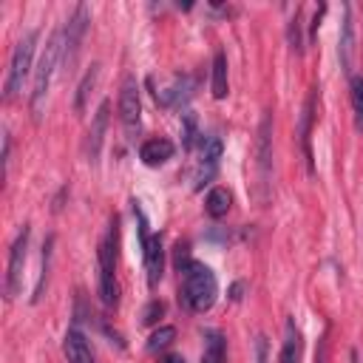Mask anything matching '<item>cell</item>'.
<instances>
[{"label":"cell","instance_id":"6da1fadb","mask_svg":"<svg viewBox=\"0 0 363 363\" xmlns=\"http://www.w3.org/2000/svg\"><path fill=\"white\" fill-rule=\"evenodd\" d=\"M176 267L182 272V295L193 312H207L218 298V281L210 267L187 255V244L176 247Z\"/></svg>","mask_w":363,"mask_h":363},{"label":"cell","instance_id":"7a4b0ae2","mask_svg":"<svg viewBox=\"0 0 363 363\" xmlns=\"http://www.w3.org/2000/svg\"><path fill=\"white\" fill-rule=\"evenodd\" d=\"M62 62V28H57L48 43H45V51L37 62V74H34V88H31V113L34 119L43 116V105H45V96H48V85H51V77H54V68Z\"/></svg>","mask_w":363,"mask_h":363},{"label":"cell","instance_id":"3957f363","mask_svg":"<svg viewBox=\"0 0 363 363\" xmlns=\"http://www.w3.org/2000/svg\"><path fill=\"white\" fill-rule=\"evenodd\" d=\"M37 40H40V31L31 28L20 37V43L14 45L11 51V60H9V74H6V85H3V99L11 102L20 91H23V82L26 77L31 74V62H34V51H37Z\"/></svg>","mask_w":363,"mask_h":363},{"label":"cell","instance_id":"277c9868","mask_svg":"<svg viewBox=\"0 0 363 363\" xmlns=\"http://www.w3.org/2000/svg\"><path fill=\"white\" fill-rule=\"evenodd\" d=\"M96 264H99V295L105 306L119 303V284H116V221H111L108 235L99 241L96 250Z\"/></svg>","mask_w":363,"mask_h":363},{"label":"cell","instance_id":"5b68a950","mask_svg":"<svg viewBox=\"0 0 363 363\" xmlns=\"http://www.w3.org/2000/svg\"><path fill=\"white\" fill-rule=\"evenodd\" d=\"M119 122L125 128V136L133 142L139 136L142 128V99H139V82L133 74L122 77V88H119Z\"/></svg>","mask_w":363,"mask_h":363},{"label":"cell","instance_id":"8992f818","mask_svg":"<svg viewBox=\"0 0 363 363\" xmlns=\"http://www.w3.org/2000/svg\"><path fill=\"white\" fill-rule=\"evenodd\" d=\"M88 23H91V11L85 3H79L74 9V14L68 17L65 28H62V68H71L79 57V45H82V37L88 31Z\"/></svg>","mask_w":363,"mask_h":363},{"label":"cell","instance_id":"52a82bcc","mask_svg":"<svg viewBox=\"0 0 363 363\" xmlns=\"http://www.w3.org/2000/svg\"><path fill=\"white\" fill-rule=\"evenodd\" d=\"M28 224H23V230L17 233L11 250H9V267H6V301H14L23 289V267H26V255H28Z\"/></svg>","mask_w":363,"mask_h":363},{"label":"cell","instance_id":"ba28073f","mask_svg":"<svg viewBox=\"0 0 363 363\" xmlns=\"http://www.w3.org/2000/svg\"><path fill=\"white\" fill-rule=\"evenodd\" d=\"M221 150H224V145H221L218 136L201 139V164H199V179H196L199 184L196 187H201V184H207L213 179V173L218 167V159H221Z\"/></svg>","mask_w":363,"mask_h":363},{"label":"cell","instance_id":"9c48e42d","mask_svg":"<svg viewBox=\"0 0 363 363\" xmlns=\"http://www.w3.org/2000/svg\"><path fill=\"white\" fill-rule=\"evenodd\" d=\"M312 122H315V91H309L306 102H303V111H301V122H298V136H301V147H303V156H306V167L309 173H315V159H312Z\"/></svg>","mask_w":363,"mask_h":363},{"label":"cell","instance_id":"30bf717a","mask_svg":"<svg viewBox=\"0 0 363 363\" xmlns=\"http://www.w3.org/2000/svg\"><path fill=\"white\" fill-rule=\"evenodd\" d=\"M145 250V269H147V284L156 286L162 281V272H164V247H162V235H150L147 244L142 247Z\"/></svg>","mask_w":363,"mask_h":363},{"label":"cell","instance_id":"8fae6325","mask_svg":"<svg viewBox=\"0 0 363 363\" xmlns=\"http://www.w3.org/2000/svg\"><path fill=\"white\" fill-rule=\"evenodd\" d=\"M62 352H65V360H68V363H94L91 343H88V337H85L79 329H68V332H65V337H62Z\"/></svg>","mask_w":363,"mask_h":363},{"label":"cell","instance_id":"7c38bea8","mask_svg":"<svg viewBox=\"0 0 363 363\" xmlns=\"http://www.w3.org/2000/svg\"><path fill=\"white\" fill-rule=\"evenodd\" d=\"M173 142L164 139V136H153V139H145L142 147H139V159L147 164V167H159L164 164L170 156H173Z\"/></svg>","mask_w":363,"mask_h":363},{"label":"cell","instance_id":"4fadbf2b","mask_svg":"<svg viewBox=\"0 0 363 363\" xmlns=\"http://www.w3.org/2000/svg\"><path fill=\"white\" fill-rule=\"evenodd\" d=\"M352 54H354V26H352V6H343V26H340V40H337V60L340 68L349 74L352 71Z\"/></svg>","mask_w":363,"mask_h":363},{"label":"cell","instance_id":"5bb4252c","mask_svg":"<svg viewBox=\"0 0 363 363\" xmlns=\"http://www.w3.org/2000/svg\"><path fill=\"white\" fill-rule=\"evenodd\" d=\"M108 111L111 105L108 102H99L96 113H94V122H91V130H88V159L96 164L99 159V150H102V139H105V130H108Z\"/></svg>","mask_w":363,"mask_h":363},{"label":"cell","instance_id":"9a60e30c","mask_svg":"<svg viewBox=\"0 0 363 363\" xmlns=\"http://www.w3.org/2000/svg\"><path fill=\"white\" fill-rule=\"evenodd\" d=\"M301 354H303L301 329H298V326H295V320L289 318V320H286V329H284V343H281L278 363H301Z\"/></svg>","mask_w":363,"mask_h":363},{"label":"cell","instance_id":"2e32d148","mask_svg":"<svg viewBox=\"0 0 363 363\" xmlns=\"http://www.w3.org/2000/svg\"><path fill=\"white\" fill-rule=\"evenodd\" d=\"M269 130H272V116L269 111L261 116V125H258V170H261V179L267 184L269 179V159H272V147H269Z\"/></svg>","mask_w":363,"mask_h":363},{"label":"cell","instance_id":"e0dca14e","mask_svg":"<svg viewBox=\"0 0 363 363\" xmlns=\"http://www.w3.org/2000/svg\"><path fill=\"white\" fill-rule=\"evenodd\" d=\"M193 88V79L190 77H176V82L164 91H156V99L164 105V108H173V105H182L184 99H190V91Z\"/></svg>","mask_w":363,"mask_h":363},{"label":"cell","instance_id":"ac0fdd59","mask_svg":"<svg viewBox=\"0 0 363 363\" xmlns=\"http://www.w3.org/2000/svg\"><path fill=\"white\" fill-rule=\"evenodd\" d=\"M230 204H233V196H230L227 187H213V190L207 193V199H204V210H207L210 218H221V216H227Z\"/></svg>","mask_w":363,"mask_h":363},{"label":"cell","instance_id":"d6986e66","mask_svg":"<svg viewBox=\"0 0 363 363\" xmlns=\"http://www.w3.org/2000/svg\"><path fill=\"white\" fill-rule=\"evenodd\" d=\"M213 96L216 99H224L227 96V54L224 51H216L213 57Z\"/></svg>","mask_w":363,"mask_h":363},{"label":"cell","instance_id":"ffe728a7","mask_svg":"<svg viewBox=\"0 0 363 363\" xmlns=\"http://www.w3.org/2000/svg\"><path fill=\"white\" fill-rule=\"evenodd\" d=\"M286 43L295 54H303V34H301V6L295 9V14L286 23Z\"/></svg>","mask_w":363,"mask_h":363},{"label":"cell","instance_id":"44dd1931","mask_svg":"<svg viewBox=\"0 0 363 363\" xmlns=\"http://www.w3.org/2000/svg\"><path fill=\"white\" fill-rule=\"evenodd\" d=\"M352 111H354V125L357 130H363V74L352 77Z\"/></svg>","mask_w":363,"mask_h":363},{"label":"cell","instance_id":"7402d4cb","mask_svg":"<svg viewBox=\"0 0 363 363\" xmlns=\"http://www.w3.org/2000/svg\"><path fill=\"white\" fill-rule=\"evenodd\" d=\"M173 340H176V329H173V326H159V329L147 337V352H153V354H156V352H164Z\"/></svg>","mask_w":363,"mask_h":363},{"label":"cell","instance_id":"603a6c76","mask_svg":"<svg viewBox=\"0 0 363 363\" xmlns=\"http://www.w3.org/2000/svg\"><path fill=\"white\" fill-rule=\"evenodd\" d=\"M204 337H207V352H204V360L201 363H221V357H224L221 335L218 332H204Z\"/></svg>","mask_w":363,"mask_h":363},{"label":"cell","instance_id":"cb8c5ba5","mask_svg":"<svg viewBox=\"0 0 363 363\" xmlns=\"http://www.w3.org/2000/svg\"><path fill=\"white\" fill-rule=\"evenodd\" d=\"M96 77H99V65L94 62V65L85 71V77H82V82H79V88H77V111H82V105H85V96H88V91L94 88Z\"/></svg>","mask_w":363,"mask_h":363},{"label":"cell","instance_id":"d4e9b609","mask_svg":"<svg viewBox=\"0 0 363 363\" xmlns=\"http://www.w3.org/2000/svg\"><path fill=\"white\" fill-rule=\"evenodd\" d=\"M164 312V303H159V301H150L147 306H145V312H142V323H156L159 320V315Z\"/></svg>","mask_w":363,"mask_h":363},{"label":"cell","instance_id":"484cf974","mask_svg":"<svg viewBox=\"0 0 363 363\" xmlns=\"http://www.w3.org/2000/svg\"><path fill=\"white\" fill-rule=\"evenodd\" d=\"M196 142V116L187 111L184 113V147H193Z\"/></svg>","mask_w":363,"mask_h":363},{"label":"cell","instance_id":"4316f807","mask_svg":"<svg viewBox=\"0 0 363 363\" xmlns=\"http://www.w3.org/2000/svg\"><path fill=\"white\" fill-rule=\"evenodd\" d=\"M315 363H329V337H326V335H320V340H318Z\"/></svg>","mask_w":363,"mask_h":363},{"label":"cell","instance_id":"83f0119b","mask_svg":"<svg viewBox=\"0 0 363 363\" xmlns=\"http://www.w3.org/2000/svg\"><path fill=\"white\" fill-rule=\"evenodd\" d=\"M255 363H267V337L255 340Z\"/></svg>","mask_w":363,"mask_h":363},{"label":"cell","instance_id":"f1b7e54d","mask_svg":"<svg viewBox=\"0 0 363 363\" xmlns=\"http://www.w3.org/2000/svg\"><path fill=\"white\" fill-rule=\"evenodd\" d=\"M9 150H11V136L9 130H3V167H9Z\"/></svg>","mask_w":363,"mask_h":363},{"label":"cell","instance_id":"f546056e","mask_svg":"<svg viewBox=\"0 0 363 363\" xmlns=\"http://www.w3.org/2000/svg\"><path fill=\"white\" fill-rule=\"evenodd\" d=\"M164 363H184V357L182 354H170V357H164Z\"/></svg>","mask_w":363,"mask_h":363},{"label":"cell","instance_id":"4dcf8cb0","mask_svg":"<svg viewBox=\"0 0 363 363\" xmlns=\"http://www.w3.org/2000/svg\"><path fill=\"white\" fill-rule=\"evenodd\" d=\"M349 360H352V363H357V352H354V349L349 352Z\"/></svg>","mask_w":363,"mask_h":363}]
</instances>
